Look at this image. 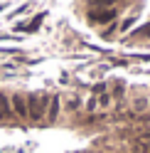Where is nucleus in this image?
I'll return each instance as SVG.
<instances>
[{"label":"nucleus","mask_w":150,"mask_h":153,"mask_svg":"<svg viewBox=\"0 0 150 153\" xmlns=\"http://www.w3.org/2000/svg\"><path fill=\"white\" fill-rule=\"evenodd\" d=\"M49 97L52 94H27L25 97V106H27V119L32 123H40L47 114V106H49Z\"/></svg>","instance_id":"obj_1"},{"label":"nucleus","mask_w":150,"mask_h":153,"mask_svg":"<svg viewBox=\"0 0 150 153\" xmlns=\"http://www.w3.org/2000/svg\"><path fill=\"white\" fill-rule=\"evenodd\" d=\"M10 109H12V116H17L20 121L27 119V106H25V97H22V94H12V99H10Z\"/></svg>","instance_id":"obj_2"},{"label":"nucleus","mask_w":150,"mask_h":153,"mask_svg":"<svg viewBox=\"0 0 150 153\" xmlns=\"http://www.w3.org/2000/svg\"><path fill=\"white\" fill-rule=\"evenodd\" d=\"M12 109H10V97L5 91H0V121H10Z\"/></svg>","instance_id":"obj_3"},{"label":"nucleus","mask_w":150,"mask_h":153,"mask_svg":"<svg viewBox=\"0 0 150 153\" xmlns=\"http://www.w3.org/2000/svg\"><path fill=\"white\" fill-rule=\"evenodd\" d=\"M47 116H49L52 121H57V116H59V94H52V97H49V106H47Z\"/></svg>","instance_id":"obj_4"}]
</instances>
